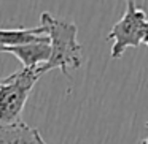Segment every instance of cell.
<instances>
[{"instance_id": "obj_9", "label": "cell", "mask_w": 148, "mask_h": 144, "mask_svg": "<svg viewBox=\"0 0 148 144\" xmlns=\"http://www.w3.org/2000/svg\"><path fill=\"white\" fill-rule=\"evenodd\" d=\"M0 52H7V51H5V49L2 48V46H0Z\"/></svg>"}, {"instance_id": "obj_4", "label": "cell", "mask_w": 148, "mask_h": 144, "mask_svg": "<svg viewBox=\"0 0 148 144\" xmlns=\"http://www.w3.org/2000/svg\"><path fill=\"white\" fill-rule=\"evenodd\" d=\"M7 52L18 57L24 68H38L42 65H46L51 59V41H49V37H45L37 43L10 48Z\"/></svg>"}, {"instance_id": "obj_7", "label": "cell", "mask_w": 148, "mask_h": 144, "mask_svg": "<svg viewBox=\"0 0 148 144\" xmlns=\"http://www.w3.org/2000/svg\"><path fill=\"white\" fill-rule=\"evenodd\" d=\"M143 43L148 46V32H147V35H145V40H143Z\"/></svg>"}, {"instance_id": "obj_2", "label": "cell", "mask_w": 148, "mask_h": 144, "mask_svg": "<svg viewBox=\"0 0 148 144\" xmlns=\"http://www.w3.org/2000/svg\"><path fill=\"white\" fill-rule=\"evenodd\" d=\"M40 76L42 73L38 68L23 67V70L3 79L0 87V125H10L21 120V112Z\"/></svg>"}, {"instance_id": "obj_6", "label": "cell", "mask_w": 148, "mask_h": 144, "mask_svg": "<svg viewBox=\"0 0 148 144\" xmlns=\"http://www.w3.org/2000/svg\"><path fill=\"white\" fill-rule=\"evenodd\" d=\"M45 37L48 35L43 26L34 27V29H0V46L5 51H8L10 48L37 43Z\"/></svg>"}, {"instance_id": "obj_5", "label": "cell", "mask_w": 148, "mask_h": 144, "mask_svg": "<svg viewBox=\"0 0 148 144\" xmlns=\"http://www.w3.org/2000/svg\"><path fill=\"white\" fill-rule=\"evenodd\" d=\"M0 144H46L37 128L18 120L10 125H0Z\"/></svg>"}, {"instance_id": "obj_8", "label": "cell", "mask_w": 148, "mask_h": 144, "mask_svg": "<svg viewBox=\"0 0 148 144\" xmlns=\"http://www.w3.org/2000/svg\"><path fill=\"white\" fill-rule=\"evenodd\" d=\"M147 130H148V120H147ZM142 144H148V138L145 141H142Z\"/></svg>"}, {"instance_id": "obj_10", "label": "cell", "mask_w": 148, "mask_h": 144, "mask_svg": "<svg viewBox=\"0 0 148 144\" xmlns=\"http://www.w3.org/2000/svg\"><path fill=\"white\" fill-rule=\"evenodd\" d=\"M2 84H3V81H2V79H0V87H2Z\"/></svg>"}, {"instance_id": "obj_3", "label": "cell", "mask_w": 148, "mask_h": 144, "mask_svg": "<svg viewBox=\"0 0 148 144\" xmlns=\"http://www.w3.org/2000/svg\"><path fill=\"white\" fill-rule=\"evenodd\" d=\"M148 32V18L145 10L137 7L135 2H126V11L121 19L112 27L107 40L112 41V57L119 59L127 48H137L145 40Z\"/></svg>"}, {"instance_id": "obj_1", "label": "cell", "mask_w": 148, "mask_h": 144, "mask_svg": "<svg viewBox=\"0 0 148 144\" xmlns=\"http://www.w3.org/2000/svg\"><path fill=\"white\" fill-rule=\"evenodd\" d=\"M40 26H43L51 41V59L46 65L38 67L40 73L45 74L49 70L59 68L65 76H70L69 68L75 70L81 67L83 46L77 40V26L67 21L56 19L48 11L40 14Z\"/></svg>"}]
</instances>
